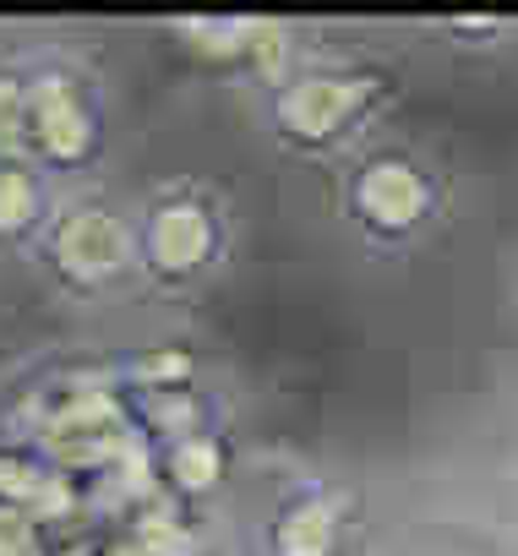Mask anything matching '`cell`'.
I'll use <instances>...</instances> for the list:
<instances>
[{
  "instance_id": "cell-5",
  "label": "cell",
  "mask_w": 518,
  "mask_h": 556,
  "mask_svg": "<svg viewBox=\"0 0 518 556\" xmlns=\"http://www.w3.org/2000/svg\"><path fill=\"white\" fill-rule=\"evenodd\" d=\"M437 175L399 148H371L339 175V218L366 245H404L437 218Z\"/></svg>"
},
{
  "instance_id": "cell-10",
  "label": "cell",
  "mask_w": 518,
  "mask_h": 556,
  "mask_svg": "<svg viewBox=\"0 0 518 556\" xmlns=\"http://www.w3.org/2000/svg\"><path fill=\"white\" fill-rule=\"evenodd\" d=\"M28 126V50H0V159L23 153Z\"/></svg>"
},
{
  "instance_id": "cell-9",
  "label": "cell",
  "mask_w": 518,
  "mask_h": 556,
  "mask_svg": "<svg viewBox=\"0 0 518 556\" xmlns=\"http://www.w3.org/2000/svg\"><path fill=\"white\" fill-rule=\"evenodd\" d=\"M251 28H256V17H175V23H169V34H175L191 55H202L207 66L235 72V77H240Z\"/></svg>"
},
{
  "instance_id": "cell-2",
  "label": "cell",
  "mask_w": 518,
  "mask_h": 556,
  "mask_svg": "<svg viewBox=\"0 0 518 556\" xmlns=\"http://www.w3.org/2000/svg\"><path fill=\"white\" fill-rule=\"evenodd\" d=\"M110 153V83L72 45H28V126L23 159H34L61 191L83 180Z\"/></svg>"
},
{
  "instance_id": "cell-8",
  "label": "cell",
  "mask_w": 518,
  "mask_h": 556,
  "mask_svg": "<svg viewBox=\"0 0 518 556\" xmlns=\"http://www.w3.org/2000/svg\"><path fill=\"white\" fill-rule=\"evenodd\" d=\"M159 469L169 480V491L180 496H213L229 475V447H224V431L202 426V431H186L175 442H159Z\"/></svg>"
},
{
  "instance_id": "cell-4",
  "label": "cell",
  "mask_w": 518,
  "mask_h": 556,
  "mask_svg": "<svg viewBox=\"0 0 518 556\" xmlns=\"http://www.w3.org/2000/svg\"><path fill=\"white\" fill-rule=\"evenodd\" d=\"M28 262L45 273V285L55 295H66L77 306L115 301L121 290L137 285L131 207H121L99 191H66Z\"/></svg>"
},
{
  "instance_id": "cell-6",
  "label": "cell",
  "mask_w": 518,
  "mask_h": 556,
  "mask_svg": "<svg viewBox=\"0 0 518 556\" xmlns=\"http://www.w3.org/2000/svg\"><path fill=\"white\" fill-rule=\"evenodd\" d=\"M344 540H350V502L323 475L285 480L263 502L251 529L256 556H344Z\"/></svg>"
},
{
  "instance_id": "cell-1",
  "label": "cell",
  "mask_w": 518,
  "mask_h": 556,
  "mask_svg": "<svg viewBox=\"0 0 518 556\" xmlns=\"http://www.w3.org/2000/svg\"><path fill=\"white\" fill-rule=\"evenodd\" d=\"M137 285L164 301H191L213 290L235 256V207L218 186L175 175L131 202Z\"/></svg>"
},
{
  "instance_id": "cell-7",
  "label": "cell",
  "mask_w": 518,
  "mask_h": 556,
  "mask_svg": "<svg viewBox=\"0 0 518 556\" xmlns=\"http://www.w3.org/2000/svg\"><path fill=\"white\" fill-rule=\"evenodd\" d=\"M61 197L66 191L34 159H23V153L0 159V256H34Z\"/></svg>"
},
{
  "instance_id": "cell-3",
  "label": "cell",
  "mask_w": 518,
  "mask_h": 556,
  "mask_svg": "<svg viewBox=\"0 0 518 556\" xmlns=\"http://www.w3.org/2000/svg\"><path fill=\"white\" fill-rule=\"evenodd\" d=\"M393 77L366 61L339 55H306L301 72H290L279 88L263 93V131L290 159H333L344 153L388 104Z\"/></svg>"
}]
</instances>
